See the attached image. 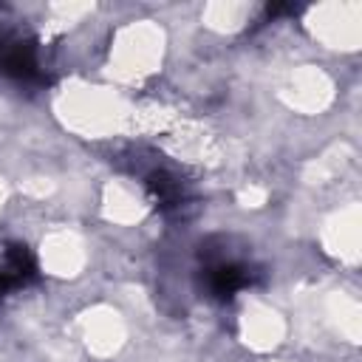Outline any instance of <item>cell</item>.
I'll return each instance as SVG.
<instances>
[{"label": "cell", "instance_id": "7a4b0ae2", "mask_svg": "<svg viewBox=\"0 0 362 362\" xmlns=\"http://www.w3.org/2000/svg\"><path fill=\"white\" fill-rule=\"evenodd\" d=\"M0 74L14 76V79L37 76L34 45L23 40H0Z\"/></svg>", "mask_w": 362, "mask_h": 362}, {"label": "cell", "instance_id": "277c9868", "mask_svg": "<svg viewBox=\"0 0 362 362\" xmlns=\"http://www.w3.org/2000/svg\"><path fill=\"white\" fill-rule=\"evenodd\" d=\"M147 192H150V198L156 201L158 209H175V206H181V201H184L181 184H178L173 175H167V173H153V175H147Z\"/></svg>", "mask_w": 362, "mask_h": 362}, {"label": "cell", "instance_id": "3957f363", "mask_svg": "<svg viewBox=\"0 0 362 362\" xmlns=\"http://www.w3.org/2000/svg\"><path fill=\"white\" fill-rule=\"evenodd\" d=\"M0 269L11 277L14 288L28 286V283L37 280V260H34V255H31V249L25 243H8L6 252H3Z\"/></svg>", "mask_w": 362, "mask_h": 362}, {"label": "cell", "instance_id": "6da1fadb", "mask_svg": "<svg viewBox=\"0 0 362 362\" xmlns=\"http://www.w3.org/2000/svg\"><path fill=\"white\" fill-rule=\"evenodd\" d=\"M255 280L257 272L235 260H215L204 269V286L215 300H232L240 288H249Z\"/></svg>", "mask_w": 362, "mask_h": 362}]
</instances>
